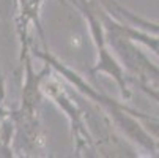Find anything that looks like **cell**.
<instances>
[{"instance_id":"6da1fadb","label":"cell","mask_w":159,"mask_h":158,"mask_svg":"<svg viewBox=\"0 0 159 158\" xmlns=\"http://www.w3.org/2000/svg\"><path fill=\"white\" fill-rule=\"evenodd\" d=\"M32 54H35L44 63H48L63 81H66L70 85H73L76 89V92L79 95H82L88 101L99 106L107 114V117L110 119L113 127L120 130L123 133V136L128 138V141H131L139 149L147 152L145 153L147 156H159V144L150 136L147 130L143 128V125L140 123V120L148 119L150 114H145V112H142L139 109L128 106L126 101H117V100L110 98L109 95L102 93L99 89L93 87L84 76H80L77 71L70 68L65 62H61L58 57H55L48 49L46 43H44V51L32 49Z\"/></svg>"},{"instance_id":"7a4b0ae2","label":"cell","mask_w":159,"mask_h":158,"mask_svg":"<svg viewBox=\"0 0 159 158\" xmlns=\"http://www.w3.org/2000/svg\"><path fill=\"white\" fill-rule=\"evenodd\" d=\"M98 14L106 30L107 44L125 68L129 85L132 81H139L159 89V66L150 60L139 43L132 41L121 32V29L118 27V21L110 16L99 3Z\"/></svg>"},{"instance_id":"3957f363","label":"cell","mask_w":159,"mask_h":158,"mask_svg":"<svg viewBox=\"0 0 159 158\" xmlns=\"http://www.w3.org/2000/svg\"><path fill=\"white\" fill-rule=\"evenodd\" d=\"M41 92L43 97L49 98L63 114L66 116L71 128V138L74 144V152L77 156H98V150L93 141V136L90 133L85 108L73 92L66 87L63 79L51 70L44 79L41 81Z\"/></svg>"},{"instance_id":"277c9868","label":"cell","mask_w":159,"mask_h":158,"mask_svg":"<svg viewBox=\"0 0 159 158\" xmlns=\"http://www.w3.org/2000/svg\"><path fill=\"white\" fill-rule=\"evenodd\" d=\"M90 29V35H92L95 49H96V62L93 65V68L90 70V76L95 78L98 74H106L109 78H112L115 81L120 95L123 101H128L131 98V89H129V81H128V74L125 71V68L121 66V63L118 62V59L115 57V54L112 52V49L109 48L107 40H106V30L104 26L99 19L98 14V0L92 3H87L77 8Z\"/></svg>"},{"instance_id":"5b68a950","label":"cell","mask_w":159,"mask_h":158,"mask_svg":"<svg viewBox=\"0 0 159 158\" xmlns=\"http://www.w3.org/2000/svg\"><path fill=\"white\" fill-rule=\"evenodd\" d=\"M11 119L14 123V136L11 142L13 152L17 156H46V136L41 128L39 112L13 111Z\"/></svg>"},{"instance_id":"8992f818","label":"cell","mask_w":159,"mask_h":158,"mask_svg":"<svg viewBox=\"0 0 159 158\" xmlns=\"http://www.w3.org/2000/svg\"><path fill=\"white\" fill-rule=\"evenodd\" d=\"M46 0H17V16H16V30L20 43V55L32 52V38L30 30L35 27L39 38L44 41V33L41 27V10Z\"/></svg>"},{"instance_id":"52a82bcc","label":"cell","mask_w":159,"mask_h":158,"mask_svg":"<svg viewBox=\"0 0 159 158\" xmlns=\"http://www.w3.org/2000/svg\"><path fill=\"white\" fill-rule=\"evenodd\" d=\"M98 3L115 19L126 22V24L139 29V30H143L147 33L159 36V22H154V21L139 16L137 13H134V11L128 10L126 7H123L118 0H98Z\"/></svg>"},{"instance_id":"ba28073f","label":"cell","mask_w":159,"mask_h":158,"mask_svg":"<svg viewBox=\"0 0 159 158\" xmlns=\"http://www.w3.org/2000/svg\"><path fill=\"white\" fill-rule=\"evenodd\" d=\"M140 123L143 125V128L147 130V133H148L150 136H151L157 144H159V119H157V117L150 116L148 119L140 120Z\"/></svg>"},{"instance_id":"9c48e42d","label":"cell","mask_w":159,"mask_h":158,"mask_svg":"<svg viewBox=\"0 0 159 158\" xmlns=\"http://www.w3.org/2000/svg\"><path fill=\"white\" fill-rule=\"evenodd\" d=\"M131 85L137 87L140 92H143L148 98H151L159 106V89L157 87H153V85H148V84H143V82H139V81H132Z\"/></svg>"},{"instance_id":"30bf717a","label":"cell","mask_w":159,"mask_h":158,"mask_svg":"<svg viewBox=\"0 0 159 158\" xmlns=\"http://www.w3.org/2000/svg\"><path fill=\"white\" fill-rule=\"evenodd\" d=\"M73 2H74V7L79 8V7H82V5H87V3L95 2V0H73Z\"/></svg>"}]
</instances>
